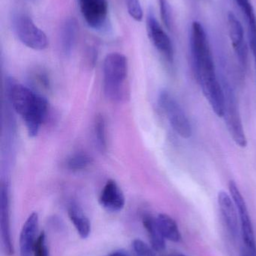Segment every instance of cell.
I'll return each mask as SVG.
<instances>
[{"mask_svg":"<svg viewBox=\"0 0 256 256\" xmlns=\"http://www.w3.org/2000/svg\"><path fill=\"white\" fill-rule=\"evenodd\" d=\"M190 50L195 76L204 97L217 116L223 117L225 96L216 76L207 33L201 22L194 21L190 30Z\"/></svg>","mask_w":256,"mask_h":256,"instance_id":"1","label":"cell"},{"mask_svg":"<svg viewBox=\"0 0 256 256\" xmlns=\"http://www.w3.org/2000/svg\"><path fill=\"white\" fill-rule=\"evenodd\" d=\"M7 91L15 110L22 117L30 137H36L48 112V100L28 87L7 80Z\"/></svg>","mask_w":256,"mask_h":256,"instance_id":"2","label":"cell"},{"mask_svg":"<svg viewBox=\"0 0 256 256\" xmlns=\"http://www.w3.org/2000/svg\"><path fill=\"white\" fill-rule=\"evenodd\" d=\"M104 91L110 100L122 102L127 98L126 80L128 74L127 58L120 52H111L103 62Z\"/></svg>","mask_w":256,"mask_h":256,"instance_id":"3","label":"cell"},{"mask_svg":"<svg viewBox=\"0 0 256 256\" xmlns=\"http://www.w3.org/2000/svg\"><path fill=\"white\" fill-rule=\"evenodd\" d=\"M13 28L18 38L27 48L35 50H43L48 48L47 34L28 15H16L13 20Z\"/></svg>","mask_w":256,"mask_h":256,"instance_id":"4","label":"cell"},{"mask_svg":"<svg viewBox=\"0 0 256 256\" xmlns=\"http://www.w3.org/2000/svg\"><path fill=\"white\" fill-rule=\"evenodd\" d=\"M159 103L174 130L183 138H189L192 134V126L176 99L168 92L162 91Z\"/></svg>","mask_w":256,"mask_h":256,"instance_id":"5","label":"cell"},{"mask_svg":"<svg viewBox=\"0 0 256 256\" xmlns=\"http://www.w3.org/2000/svg\"><path fill=\"white\" fill-rule=\"evenodd\" d=\"M222 88L225 96V110L223 117L230 135L237 146L241 148L246 147L247 141L234 94L229 86L224 85Z\"/></svg>","mask_w":256,"mask_h":256,"instance_id":"6","label":"cell"},{"mask_svg":"<svg viewBox=\"0 0 256 256\" xmlns=\"http://www.w3.org/2000/svg\"><path fill=\"white\" fill-rule=\"evenodd\" d=\"M228 189H229L231 198L238 212L240 230H241L245 246L249 252L256 254L255 234H254L253 227H252L250 216L248 212L246 202L234 180H230L228 184Z\"/></svg>","mask_w":256,"mask_h":256,"instance_id":"7","label":"cell"},{"mask_svg":"<svg viewBox=\"0 0 256 256\" xmlns=\"http://www.w3.org/2000/svg\"><path fill=\"white\" fill-rule=\"evenodd\" d=\"M147 32L153 46L168 62L172 63L174 60L172 42L156 16L151 12L147 15Z\"/></svg>","mask_w":256,"mask_h":256,"instance_id":"8","label":"cell"},{"mask_svg":"<svg viewBox=\"0 0 256 256\" xmlns=\"http://www.w3.org/2000/svg\"><path fill=\"white\" fill-rule=\"evenodd\" d=\"M84 20L90 28L100 30L106 25L108 16L107 0H78Z\"/></svg>","mask_w":256,"mask_h":256,"instance_id":"9","label":"cell"},{"mask_svg":"<svg viewBox=\"0 0 256 256\" xmlns=\"http://www.w3.org/2000/svg\"><path fill=\"white\" fill-rule=\"evenodd\" d=\"M0 226L5 254L7 256H13L15 250L11 236L10 202L7 183L2 184L0 190Z\"/></svg>","mask_w":256,"mask_h":256,"instance_id":"10","label":"cell"},{"mask_svg":"<svg viewBox=\"0 0 256 256\" xmlns=\"http://www.w3.org/2000/svg\"><path fill=\"white\" fill-rule=\"evenodd\" d=\"M228 28L233 49L242 68L246 69L248 61V50L245 40L243 26L232 12L228 14Z\"/></svg>","mask_w":256,"mask_h":256,"instance_id":"11","label":"cell"},{"mask_svg":"<svg viewBox=\"0 0 256 256\" xmlns=\"http://www.w3.org/2000/svg\"><path fill=\"white\" fill-rule=\"evenodd\" d=\"M39 228V216L36 212L32 213L23 226L20 236L21 256H33L35 245L37 240Z\"/></svg>","mask_w":256,"mask_h":256,"instance_id":"12","label":"cell"},{"mask_svg":"<svg viewBox=\"0 0 256 256\" xmlns=\"http://www.w3.org/2000/svg\"><path fill=\"white\" fill-rule=\"evenodd\" d=\"M124 194L114 180H109L102 189L99 196V204L110 212H119L125 206Z\"/></svg>","mask_w":256,"mask_h":256,"instance_id":"13","label":"cell"},{"mask_svg":"<svg viewBox=\"0 0 256 256\" xmlns=\"http://www.w3.org/2000/svg\"><path fill=\"white\" fill-rule=\"evenodd\" d=\"M218 204L219 210L225 226L233 237H237L239 234L238 219L237 208L231 196L222 191L218 194Z\"/></svg>","mask_w":256,"mask_h":256,"instance_id":"14","label":"cell"},{"mask_svg":"<svg viewBox=\"0 0 256 256\" xmlns=\"http://www.w3.org/2000/svg\"><path fill=\"white\" fill-rule=\"evenodd\" d=\"M78 21L74 18H68L62 25L60 44L65 55H71L73 51L78 38Z\"/></svg>","mask_w":256,"mask_h":256,"instance_id":"15","label":"cell"},{"mask_svg":"<svg viewBox=\"0 0 256 256\" xmlns=\"http://www.w3.org/2000/svg\"><path fill=\"white\" fill-rule=\"evenodd\" d=\"M68 214L80 237L83 239L87 238L91 232V224L82 208L76 203H71Z\"/></svg>","mask_w":256,"mask_h":256,"instance_id":"16","label":"cell"},{"mask_svg":"<svg viewBox=\"0 0 256 256\" xmlns=\"http://www.w3.org/2000/svg\"><path fill=\"white\" fill-rule=\"evenodd\" d=\"M143 225L148 234L150 238V244L152 248L156 252H161L165 250L166 245H165V238L161 233L157 224H156V218L152 216H144L143 218Z\"/></svg>","mask_w":256,"mask_h":256,"instance_id":"17","label":"cell"},{"mask_svg":"<svg viewBox=\"0 0 256 256\" xmlns=\"http://www.w3.org/2000/svg\"><path fill=\"white\" fill-rule=\"evenodd\" d=\"M156 224L163 237L173 242H179L181 234L174 219L165 214H160L156 218Z\"/></svg>","mask_w":256,"mask_h":256,"instance_id":"18","label":"cell"},{"mask_svg":"<svg viewBox=\"0 0 256 256\" xmlns=\"http://www.w3.org/2000/svg\"><path fill=\"white\" fill-rule=\"evenodd\" d=\"M244 15L249 30V43L256 42V16L249 0H234Z\"/></svg>","mask_w":256,"mask_h":256,"instance_id":"19","label":"cell"},{"mask_svg":"<svg viewBox=\"0 0 256 256\" xmlns=\"http://www.w3.org/2000/svg\"><path fill=\"white\" fill-rule=\"evenodd\" d=\"M94 134L98 149L102 153L106 152V127H105V120L102 115H98L96 117L94 123Z\"/></svg>","mask_w":256,"mask_h":256,"instance_id":"20","label":"cell"},{"mask_svg":"<svg viewBox=\"0 0 256 256\" xmlns=\"http://www.w3.org/2000/svg\"><path fill=\"white\" fill-rule=\"evenodd\" d=\"M93 160L87 154L79 153L73 155L68 160L67 168L72 171H81L93 164Z\"/></svg>","mask_w":256,"mask_h":256,"instance_id":"21","label":"cell"},{"mask_svg":"<svg viewBox=\"0 0 256 256\" xmlns=\"http://www.w3.org/2000/svg\"><path fill=\"white\" fill-rule=\"evenodd\" d=\"M159 10L162 22L168 30H171L172 26V16H171V8L168 0H158Z\"/></svg>","mask_w":256,"mask_h":256,"instance_id":"22","label":"cell"},{"mask_svg":"<svg viewBox=\"0 0 256 256\" xmlns=\"http://www.w3.org/2000/svg\"><path fill=\"white\" fill-rule=\"evenodd\" d=\"M126 4L131 18L138 22L142 20L144 14L140 0H126Z\"/></svg>","mask_w":256,"mask_h":256,"instance_id":"23","label":"cell"},{"mask_svg":"<svg viewBox=\"0 0 256 256\" xmlns=\"http://www.w3.org/2000/svg\"><path fill=\"white\" fill-rule=\"evenodd\" d=\"M33 256H50L45 232H42L38 236L37 240L35 245Z\"/></svg>","mask_w":256,"mask_h":256,"instance_id":"24","label":"cell"},{"mask_svg":"<svg viewBox=\"0 0 256 256\" xmlns=\"http://www.w3.org/2000/svg\"><path fill=\"white\" fill-rule=\"evenodd\" d=\"M132 246L135 250V252L138 256H156L154 252V250H152L153 248L150 249L148 245L146 244L140 239L134 240Z\"/></svg>","mask_w":256,"mask_h":256,"instance_id":"25","label":"cell"},{"mask_svg":"<svg viewBox=\"0 0 256 256\" xmlns=\"http://www.w3.org/2000/svg\"><path fill=\"white\" fill-rule=\"evenodd\" d=\"M110 256H127L126 255V254H123V252H113L112 254H111Z\"/></svg>","mask_w":256,"mask_h":256,"instance_id":"26","label":"cell"},{"mask_svg":"<svg viewBox=\"0 0 256 256\" xmlns=\"http://www.w3.org/2000/svg\"><path fill=\"white\" fill-rule=\"evenodd\" d=\"M183 256V255H178V256Z\"/></svg>","mask_w":256,"mask_h":256,"instance_id":"27","label":"cell"}]
</instances>
